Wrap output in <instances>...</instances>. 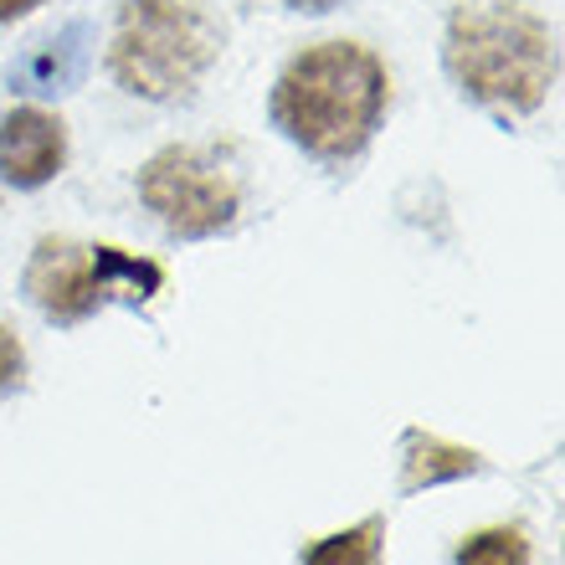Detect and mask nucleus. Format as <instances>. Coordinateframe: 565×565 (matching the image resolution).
<instances>
[{
    "label": "nucleus",
    "mask_w": 565,
    "mask_h": 565,
    "mask_svg": "<svg viewBox=\"0 0 565 565\" xmlns=\"http://www.w3.org/2000/svg\"><path fill=\"white\" fill-rule=\"evenodd\" d=\"M391 104L386 62L360 42L303 46L273 83L268 114L282 139L324 164L355 160L375 139Z\"/></svg>",
    "instance_id": "nucleus-1"
},
{
    "label": "nucleus",
    "mask_w": 565,
    "mask_h": 565,
    "mask_svg": "<svg viewBox=\"0 0 565 565\" xmlns=\"http://www.w3.org/2000/svg\"><path fill=\"white\" fill-rule=\"evenodd\" d=\"M443 62L473 104L499 114H535L561 73L555 31L514 0L458 6L447 21Z\"/></svg>",
    "instance_id": "nucleus-2"
},
{
    "label": "nucleus",
    "mask_w": 565,
    "mask_h": 565,
    "mask_svg": "<svg viewBox=\"0 0 565 565\" xmlns=\"http://www.w3.org/2000/svg\"><path fill=\"white\" fill-rule=\"evenodd\" d=\"M222 52V26L211 21L206 6L195 0H124L114 46H108V73L124 93L170 104L211 73Z\"/></svg>",
    "instance_id": "nucleus-3"
},
{
    "label": "nucleus",
    "mask_w": 565,
    "mask_h": 565,
    "mask_svg": "<svg viewBox=\"0 0 565 565\" xmlns=\"http://www.w3.org/2000/svg\"><path fill=\"white\" fill-rule=\"evenodd\" d=\"M164 288V268L139 253L108 247V242H73V237H42L26 257L21 294L52 319L73 329L88 324L98 309L124 298L129 309L149 303Z\"/></svg>",
    "instance_id": "nucleus-4"
},
{
    "label": "nucleus",
    "mask_w": 565,
    "mask_h": 565,
    "mask_svg": "<svg viewBox=\"0 0 565 565\" xmlns=\"http://www.w3.org/2000/svg\"><path fill=\"white\" fill-rule=\"evenodd\" d=\"M139 201H145L160 226L180 242L222 237L242 211V185L226 170L216 149L201 145H170L149 154L139 170Z\"/></svg>",
    "instance_id": "nucleus-5"
},
{
    "label": "nucleus",
    "mask_w": 565,
    "mask_h": 565,
    "mask_svg": "<svg viewBox=\"0 0 565 565\" xmlns=\"http://www.w3.org/2000/svg\"><path fill=\"white\" fill-rule=\"evenodd\" d=\"M67 164V124L26 104L0 119V180L15 191H42Z\"/></svg>",
    "instance_id": "nucleus-6"
},
{
    "label": "nucleus",
    "mask_w": 565,
    "mask_h": 565,
    "mask_svg": "<svg viewBox=\"0 0 565 565\" xmlns=\"http://www.w3.org/2000/svg\"><path fill=\"white\" fill-rule=\"evenodd\" d=\"M483 468H489L483 452L447 443V437H437V431L412 427L402 437V478H396V493L412 499V493H422V489H443V483L473 478V473H483Z\"/></svg>",
    "instance_id": "nucleus-7"
},
{
    "label": "nucleus",
    "mask_w": 565,
    "mask_h": 565,
    "mask_svg": "<svg viewBox=\"0 0 565 565\" xmlns=\"http://www.w3.org/2000/svg\"><path fill=\"white\" fill-rule=\"evenodd\" d=\"M88 42H93V26L88 21H67L57 36H46L42 46H31V57L21 62L11 73V83L21 93H73L88 73Z\"/></svg>",
    "instance_id": "nucleus-8"
},
{
    "label": "nucleus",
    "mask_w": 565,
    "mask_h": 565,
    "mask_svg": "<svg viewBox=\"0 0 565 565\" xmlns=\"http://www.w3.org/2000/svg\"><path fill=\"white\" fill-rule=\"evenodd\" d=\"M381 540H386V520L371 514V520L350 524V530H334V535L313 540L303 565H375L381 561Z\"/></svg>",
    "instance_id": "nucleus-9"
},
{
    "label": "nucleus",
    "mask_w": 565,
    "mask_h": 565,
    "mask_svg": "<svg viewBox=\"0 0 565 565\" xmlns=\"http://www.w3.org/2000/svg\"><path fill=\"white\" fill-rule=\"evenodd\" d=\"M458 565H530V535L520 524H489L458 545Z\"/></svg>",
    "instance_id": "nucleus-10"
},
{
    "label": "nucleus",
    "mask_w": 565,
    "mask_h": 565,
    "mask_svg": "<svg viewBox=\"0 0 565 565\" xmlns=\"http://www.w3.org/2000/svg\"><path fill=\"white\" fill-rule=\"evenodd\" d=\"M21 371H26V355H21V340L0 324V396L11 386H21Z\"/></svg>",
    "instance_id": "nucleus-11"
},
{
    "label": "nucleus",
    "mask_w": 565,
    "mask_h": 565,
    "mask_svg": "<svg viewBox=\"0 0 565 565\" xmlns=\"http://www.w3.org/2000/svg\"><path fill=\"white\" fill-rule=\"evenodd\" d=\"M294 11H303V15H324V11H340L344 0H288Z\"/></svg>",
    "instance_id": "nucleus-12"
},
{
    "label": "nucleus",
    "mask_w": 565,
    "mask_h": 565,
    "mask_svg": "<svg viewBox=\"0 0 565 565\" xmlns=\"http://www.w3.org/2000/svg\"><path fill=\"white\" fill-rule=\"evenodd\" d=\"M42 0H0V21H15V15H26V11H36Z\"/></svg>",
    "instance_id": "nucleus-13"
}]
</instances>
